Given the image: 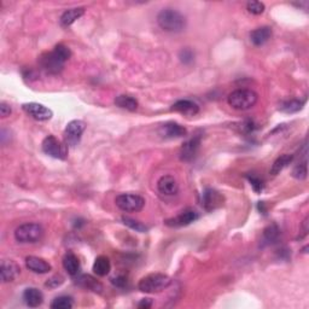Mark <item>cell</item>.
Instances as JSON below:
<instances>
[{
    "label": "cell",
    "mask_w": 309,
    "mask_h": 309,
    "mask_svg": "<svg viewBox=\"0 0 309 309\" xmlns=\"http://www.w3.org/2000/svg\"><path fill=\"white\" fill-rule=\"evenodd\" d=\"M71 57V51L63 44H58L51 52L41 54L39 58V64L46 73L51 75H57L63 70L64 64Z\"/></svg>",
    "instance_id": "6da1fadb"
},
{
    "label": "cell",
    "mask_w": 309,
    "mask_h": 309,
    "mask_svg": "<svg viewBox=\"0 0 309 309\" xmlns=\"http://www.w3.org/2000/svg\"><path fill=\"white\" fill-rule=\"evenodd\" d=\"M157 23L168 33H180L186 27V17L174 9H163L157 15Z\"/></svg>",
    "instance_id": "7a4b0ae2"
},
{
    "label": "cell",
    "mask_w": 309,
    "mask_h": 309,
    "mask_svg": "<svg viewBox=\"0 0 309 309\" xmlns=\"http://www.w3.org/2000/svg\"><path fill=\"white\" fill-rule=\"evenodd\" d=\"M257 101H259V95L256 92L248 90V88H240V90L233 91L227 98L228 105L236 110H240V111H245V110L254 108Z\"/></svg>",
    "instance_id": "3957f363"
},
{
    "label": "cell",
    "mask_w": 309,
    "mask_h": 309,
    "mask_svg": "<svg viewBox=\"0 0 309 309\" xmlns=\"http://www.w3.org/2000/svg\"><path fill=\"white\" fill-rule=\"evenodd\" d=\"M171 284L170 277L163 273H151L142 278L139 281L138 289L145 294H157L166 290Z\"/></svg>",
    "instance_id": "277c9868"
},
{
    "label": "cell",
    "mask_w": 309,
    "mask_h": 309,
    "mask_svg": "<svg viewBox=\"0 0 309 309\" xmlns=\"http://www.w3.org/2000/svg\"><path fill=\"white\" fill-rule=\"evenodd\" d=\"M44 236L43 226L35 222H27L18 226L15 231V239L23 244H33L41 240Z\"/></svg>",
    "instance_id": "5b68a950"
},
{
    "label": "cell",
    "mask_w": 309,
    "mask_h": 309,
    "mask_svg": "<svg viewBox=\"0 0 309 309\" xmlns=\"http://www.w3.org/2000/svg\"><path fill=\"white\" fill-rule=\"evenodd\" d=\"M116 207L125 213H138L145 207V198L136 194H121L115 198Z\"/></svg>",
    "instance_id": "8992f818"
},
{
    "label": "cell",
    "mask_w": 309,
    "mask_h": 309,
    "mask_svg": "<svg viewBox=\"0 0 309 309\" xmlns=\"http://www.w3.org/2000/svg\"><path fill=\"white\" fill-rule=\"evenodd\" d=\"M41 149L49 156L57 160H65L68 157V145L58 140L54 136H47L43 140Z\"/></svg>",
    "instance_id": "52a82bcc"
},
{
    "label": "cell",
    "mask_w": 309,
    "mask_h": 309,
    "mask_svg": "<svg viewBox=\"0 0 309 309\" xmlns=\"http://www.w3.org/2000/svg\"><path fill=\"white\" fill-rule=\"evenodd\" d=\"M86 129V123L81 120H74L64 129V140L68 146H76Z\"/></svg>",
    "instance_id": "ba28073f"
},
{
    "label": "cell",
    "mask_w": 309,
    "mask_h": 309,
    "mask_svg": "<svg viewBox=\"0 0 309 309\" xmlns=\"http://www.w3.org/2000/svg\"><path fill=\"white\" fill-rule=\"evenodd\" d=\"M198 218H200V215H198V213L196 211L195 209L186 208L184 209V210H181L177 216H174V218L167 219L166 221H164V224H166L168 227H184V226L191 225L192 222L198 220Z\"/></svg>",
    "instance_id": "9c48e42d"
},
{
    "label": "cell",
    "mask_w": 309,
    "mask_h": 309,
    "mask_svg": "<svg viewBox=\"0 0 309 309\" xmlns=\"http://www.w3.org/2000/svg\"><path fill=\"white\" fill-rule=\"evenodd\" d=\"M225 197L214 188H205L202 194V207L207 211H213L224 205Z\"/></svg>",
    "instance_id": "30bf717a"
},
{
    "label": "cell",
    "mask_w": 309,
    "mask_h": 309,
    "mask_svg": "<svg viewBox=\"0 0 309 309\" xmlns=\"http://www.w3.org/2000/svg\"><path fill=\"white\" fill-rule=\"evenodd\" d=\"M22 109L36 121H49L53 116L52 110L39 103H26L22 105Z\"/></svg>",
    "instance_id": "8fae6325"
},
{
    "label": "cell",
    "mask_w": 309,
    "mask_h": 309,
    "mask_svg": "<svg viewBox=\"0 0 309 309\" xmlns=\"http://www.w3.org/2000/svg\"><path fill=\"white\" fill-rule=\"evenodd\" d=\"M201 140V136H195L188 139L187 142H185L180 149V160L184 161V162H190V161L194 160L197 156L198 150H200Z\"/></svg>",
    "instance_id": "7c38bea8"
},
{
    "label": "cell",
    "mask_w": 309,
    "mask_h": 309,
    "mask_svg": "<svg viewBox=\"0 0 309 309\" xmlns=\"http://www.w3.org/2000/svg\"><path fill=\"white\" fill-rule=\"evenodd\" d=\"M160 134L166 139H175L186 136L187 130L177 122H166L160 127Z\"/></svg>",
    "instance_id": "4fadbf2b"
},
{
    "label": "cell",
    "mask_w": 309,
    "mask_h": 309,
    "mask_svg": "<svg viewBox=\"0 0 309 309\" xmlns=\"http://www.w3.org/2000/svg\"><path fill=\"white\" fill-rule=\"evenodd\" d=\"M157 188H159L160 194L164 196H175L179 191V185L174 177L171 175H163L157 181Z\"/></svg>",
    "instance_id": "5bb4252c"
},
{
    "label": "cell",
    "mask_w": 309,
    "mask_h": 309,
    "mask_svg": "<svg viewBox=\"0 0 309 309\" xmlns=\"http://www.w3.org/2000/svg\"><path fill=\"white\" fill-rule=\"evenodd\" d=\"M26 266L29 271L37 274H46L52 269V267H51V264L47 261L37 256L26 257Z\"/></svg>",
    "instance_id": "9a60e30c"
},
{
    "label": "cell",
    "mask_w": 309,
    "mask_h": 309,
    "mask_svg": "<svg viewBox=\"0 0 309 309\" xmlns=\"http://www.w3.org/2000/svg\"><path fill=\"white\" fill-rule=\"evenodd\" d=\"M171 110L180 112L185 116H195L200 112V106L197 103L190 101V99H181V101L175 102L171 105Z\"/></svg>",
    "instance_id": "2e32d148"
},
{
    "label": "cell",
    "mask_w": 309,
    "mask_h": 309,
    "mask_svg": "<svg viewBox=\"0 0 309 309\" xmlns=\"http://www.w3.org/2000/svg\"><path fill=\"white\" fill-rule=\"evenodd\" d=\"M20 272V267L12 261H4L2 263V267H0V276H2V280L4 283H11V281L16 279Z\"/></svg>",
    "instance_id": "e0dca14e"
},
{
    "label": "cell",
    "mask_w": 309,
    "mask_h": 309,
    "mask_svg": "<svg viewBox=\"0 0 309 309\" xmlns=\"http://www.w3.org/2000/svg\"><path fill=\"white\" fill-rule=\"evenodd\" d=\"M272 36V28L271 27H260V28L254 29L250 33V41L255 46H262L267 43Z\"/></svg>",
    "instance_id": "ac0fdd59"
},
{
    "label": "cell",
    "mask_w": 309,
    "mask_h": 309,
    "mask_svg": "<svg viewBox=\"0 0 309 309\" xmlns=\"http://www.w3.org/2000/svg\"><path fill=\"white\" fill-rule=\"evenodd\" d=\"M23 301L30 308H36L44 302V295L36 287H28L23 293Z\"/></svg>",
    "instance_id": "d6986e66"
},
{
    "label": "cell",
    "mask_w": 309,
    "mask_h": 309,
    "mask_svg": "<svg viewBox=\"0 0 309 309\" xmlns=\"http://www.w3.org/2000/svg\"><path fill=\"white\" fill-rule=\"evenodd\" d=\"M75 283H76L79 286L84 287V289L94 291V293H102L103 290V285L99 283V281L93 278L90 274H81V276H79L76 280H75Z\"/></svg>",
    "instance_id": "ffe728a7"
},
{
    "label": "cell",
    "mask_w": 309,
    "mask_h": 309,
    "mask_svg": "<svg viewBox=\"0 0 309 309\" xmlns=\"http://www.w3.org/2000/svg\"><path fill=\"white\" fill-rule=\"evenodd\" d=\"M63 267L68 272V274L75 277L78 276L79 272H80L81 264H80V261L78 259V256L71 252H69L65 254L63 257Z\"/></svg>",
    "instance_id": "44dd1931"
},
{
    "label": "cell",
    "mask_w": 309,
    "mask_h": 309,
    "mask_svg": "<svg viewBox=\"0 0 309 309\" xmlns=\"http://www.w3.org/2000/svg\"><path fill=\"white\" fill-rule=\"evenodd\" d=\"M85 15V9L84 8H74L69 9L67 11L63 12V15L61 16V26L62 27H69L73 25L74 22Z\"/></svg>",
    "instance_id": "7402d4cb"
},
{
    "label": "cell",
    "mask_w": 309,
    "mask_h": 309,
    "mask_svg": "<svg viewBox=\"0 0 309 309\" xmlns=\"http://www.w3.org/2000/svg\"><path fill=\"white\" fill-rule=\"evenodd\" d=\"M93 273L98 277H106L111 271V262L109 257L106 256H98L93 263Z\"/></svg>",
    "instance_id": "603a6c76"
},
{
    "label": "cell",
    "mask_w": 309,
    "mask_h": 309,
    "mask_svg": "<svg viewBox=\"0 0 309 309\" xmlns=\"http://www.w3.org/2000/svg\"><path fill=\"white\" fill-rule=\"evenodd\" d=\"M293 160H294V154H290V153L281 154V156L278 157V159L273 162L269 173L272 175H278L281 170H284L285 168L293 162Z\"/></svg>",
    "instance_id": "cb8c5ba5"
},
{
    "label": "cell",
    "mask_w": 309,
    "mask_h": 309,
    "mask_svg": "<svg viewBox=\"0 0 309 309\" xmlns=\"http://www.w3.org/2000/svg\"><path fill=\"white\" fill-rule=\"evenodd\" d=\"M115 105L119 106V108L128 110V111H136L138 109V101L136 98L130 97V95H126V94H121L119 97L115 98Z\"/></svg>",
    "instance_id": "d4e9b609"
},
{
    "label": "cell",
    "mask_w": 309,
    "mask_h": 309,
    "mask_svg": "<svg viewBox=\"0 0 309 309\" xmlns=\"http://www.w3.org/2000/svg\"><path fill=\"white\" fill-rule=\"evenodd\" d=\"M305 103V99H287V101H284L280 103L279 105V110L283 112H286V114H294V112L300 111V110L303 108Z\"/></svg>",
    "instance_id": "484cf974"
},
{
    "label": "cell",
    "mask_w": 309,
    "mask_h": 309,
    "mask_svg": "<svg viewBox=\"0 0 309 309\" xmlns=\"http://www.w3.org/2000/svg\"><path fill=\"white\" fill-rule=\"evenodd\" d=\"M280 235V229L276 224L269 225L268 227L264 228L263 231V242L267 243V244H272V243L276 242L278 239V237Z\"/></svg>",
    "instance_id": "4316f807"
},
{
    "label": "cell",
    "mask_w": 309,
    "mask_h": 309,
    "mask_svg": "<svg viewBox=\"0 0 309 309\" xmlns=\"http://www.w3.org/2000/svg\"><path fill=\"white\" fill-rule=\"evenodd\" d=\"M52 309H71L74 307V301L70 296H58L50 305Z\"/></svg>",
    "instance_id": "83f0119b"
},
{
    "label": "cell",
    "mask_w": 309,
    "mask_h": 309,
    "mask_svg": "<svg viewBox=\"0 0 309 309\" xmlns=\"http://www.w3.org/2000/svg\"><path fill=\"white\" fill-rule=\"evenodd\" d=\"M122 222H123V224H125L126 226H128L129 228L134 229L136 232H139V233H146L147 231H149V227H147V226L144 225L143 222L138 221V220L130 219V218H128V216H122Z\"/></svg>",
    "instance_id": "f1b7e54d"
},
{
    "label": "cell",
    "mask_w": 309,
    "mask_h": 309,
    "mask_svg": "<svg viewBox=\"0 0 309 309\" xmlns=\"http://www.w3.org/2000/svg\"><path fill=\"white\" fill-rule=\"evenodd\" d=\"M293 177L297 180H304L308 177V166H307V160H304L303 162H300L295 166L293 169Z\"/></svg>",
    "instance_id": "f546056e"
},
{
    "label": "cell",
    "mask_w": 309,
    "mask_h": 309,
    "mask_svg": "<svg viewBox=\"0 0 309 309\" xmlns=\"http://www.w3.org/2000/svg\"><path fill=\"white\" fill-rule=\"evenodd\" d=\"M246 10L253 15H261V13L264 12V4L261 2H249L246 4Z\"/></svg>",
    "instance_id": "4dcf8cb0"
},
{
    "label": "cell",
    "mask_w": 309,
    "mask_h": 309,
    "mask_svg": "<svg viewBox=\"0 0 309 309\" xmlns=\"http://www.w3.org/2000/svg\"><path fill=\"white\" fill-rule=\"evenodd\" d=\"M179 58L181 63L184 64H191L195 61V53L194 51L190 49H183L179 53Z\"/></svg>",
    "instance_id": "1f68e13d"
},
{
    "label": "cell",
    "mask_w": 309,
    "mask_h": 309,
    "mask_svg": "<svg viewBox=\"0 0 309 309\" xmlns=\"http://www.w3.org/2000/svg\"><path fill=\"white\" fill-rule=\"evenodd\" d=\"M246 178H248L253 188L256 192H261L263 190V181L261 180L259 177H255V175H246Z\"/></svg>",
    "instance_id": "d6a6232c"
},
{
    "label": "cell",
    "mask_w": 309,
    "mask_h": 309,
    "mask_svg": "<svg viewBox=\"0 0 309 309\" xmlns=\"http://www.w3.org/2000/svg\"><path fill=\"white\" fill-rule=\"evenodd\" d=\"M63 281H64L63 277H61V276H54V277H52V278H50V279L46 281V284H45V285H46L47 287H50V289H56V287L61 286V285L63 284Z\"/></svg>",
    "instance_id": "836d02e7"
},
{
    "label": "cell",
    "mask_w": 309,
    "mask_h": 309,
    "mask_svg": "<svg viewBox=\"0 0 309 309\" xmlns=\"http://www.w3.org/2000/svg\"><path fill=\"white\" fill-rule=\"evenodd\" d=\"M240 132L243 133H252L254 129H255V123L252 120H246V121L242 122L239 126Z\"/></svg>",
    "instance_id": "e575fe53"
},
{
    "label": "cell",
    "mask_w": 309,
    "mask_h": 309,
    "mask_svg": "<svg viewBox=\"0 0 309 309\" xmlns=\"http://www.w3.org/2000/svg\"><path fill=\"white\" fill-rule=\"evenodd\" d=\"M11 106H10L8 103L2 102L0 103V115H2V118H8L11 114Z\"/></svg>",
    "instance_id": "d590c367"
},
{
    "label": "cell",
    "mask_w": 309,
    "mask_h": 309,
    "mask_svg": "<svg viewBox=\"0 0 309 309\" xmlns=\"http://www.w3.org/2000/svg\"><path fill=\"white\" fill-rule=\"evenodd\" d=\"M111 281H112V284L116 285V286L122 287L123 285H126V283H127V278L123 277V276H120L118 278H114V279H112Z\"/></svg>",
    "instance_id": "8d00e7d4"
},
{
    "label": "cell",
    "mask_w": 309,
    "mask_h": 309,
    "mask_svg": "<svg viewBox=\"0 0 309 309\" xmlns=\"http://www.w3.org/2000/svg\"><path fill=\"white\" fill-rule=\"evenodd\" d=\"M151 305H152V301L150 300V298H144L138 303V308L140 309H147L151 308Z\"/></svg>",
    "instance_id": "74e56055"
},
{
    "label": "cell",
    "mask_w": 309,
    "mask_h": 309,
    "mask_svg": "<svg viewBox=\"0 0 309 309\" xmlns=\"http://www.w3.org/2000/svg\"><path fill=\"white\" fill-rule=\"evenodd\" d=\"M307 235H308V218H305L304 221L302 222V236L298 237V238L300 239L304 238Z\"/></svg>",
    "instance_id": "f35d334b"
}]
</instances>
